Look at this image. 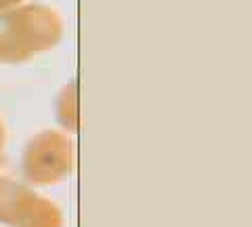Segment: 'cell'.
Returning a JSON list of instances; mask_svg holds the SVG:
<instances>
[{
	"instance_id": "cell-1",
	"label": "cell",
	"mask_w": 252,
	"mask_h": 227,
	"mask_svg": "<svg viewBox=\"0 0 252 227\" xmlns=\"http://www.w3.org/2000/svg\"><path fill=\"white\" fill-rule=\"evenodd\" d=\"M23 0H0V11H9L11 6H17Z\"/></svg>"
}]
</instances>
